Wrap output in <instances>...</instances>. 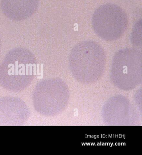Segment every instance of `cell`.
Instances as JSON below:
<instances>
[{
  "instance_id": "1",
  "label": "cell",
  "mask_w": 142,
  "mask_h": 155,
  "mask_svg": "<svg viewBox=\"0 0 142 155\" xmlns=\"http://www.w3.org/2000/svg\"><path fill=\"white\" fill-rule=\"evenodd\" d=\"M36 64V58L28 49H12L0 64V85L14 92L24 90L34 80Z\"/></svg>"
},
{
  "instance_id": "2",
  "label": "cell",
  "mask_w": 142,
  "mask_h": 155,
  "mask_svg": "<svg viewBox=\"0 0 142 155\" xmlns=\"http://www.w3.org/2000/svg\"><path fill=\"white\" fill-rule=\"evenodd\" d=\"M105 54L101 46L94 41L77 43L71 50L69 57L73 72L81 78H96L104 66Z\"/></svg>"
},
{
  "instance_id": "3",
  "label": "cell",
  "mask_w": 142,
  "mask_h": 155,
  "mask_svg": "<svg viewBox=\"0 0 142 155\" xmlns=\"http://www.w3.org/2000/svg\"><path fill=\"white\" fill-rule=\"evenodd\" d=\"M127 14L120 7L106 3L95 10L92 24L96 34L105 41H113L123 35L128 26Z\"/></svg>"
},
{
  "instance_id": "4",
  "label": "cell",
  "mask_w": 142,
  "mask_h": 155,
  "mask_svg": "<svg viewBox=\"0 0 142 155\" xmlns=\"http://www.w3.org/2000/svg\"><path fill=\"white\" fill-rule=\"evenodd\" d=\"M24 101L19 98L5 97L0 99V126H20L29 117Z\"/></svg>"
},
{
  "instance_id": "5",
  "label": "cell",
  "mask_w": 142,
  "mask_h": 155,
  "mask_svg": "<svg viewBox=\"0 0 142 155\" xmlns=\"http://www.w3.org/2000/svg\"><path fill=\"white\" fill-rule=\"evenodd\" d=\"M39 0H1V6L4 15L10 19L21 21L36 12Z\"/></svg>"
},
{
  "instance_id": "6",
  "label": "cell",
  "mask_w": 142,
  "mask_h": 155,
  "mask_svg": "<svg viewBox=\"0 0 142 155\" xmlns=\"http://www.w3.org/2000/svg\"><path fill=\"white\" fill-rule=\"evenodd\" d=\"M132 43L138 47L142 45V21H138L135 25L131 35Z\"/></svg>"
},
{
  "instance_id": "7",
  "label": "cell",
  "mask_w": 142,
  "mask_h": 155,
  "mask_svg": "<svg viewBox=\"0 0 142 155\" xmlns=\"http://www.w3.org/2000/svg\"><path fill=\"white\" fill-rule=\"evenodd\" d=\"M1 38H0V52H1Z\"/></svg>"
}]
</instances>
